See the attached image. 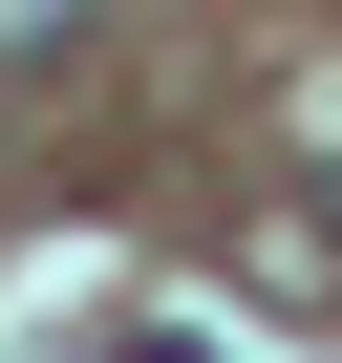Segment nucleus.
Instances as JSON below:
<instances>
[{
  "label": "nucleus",
  "mask_w": 342,
  "mask_h": 363,
  "mask_svg": "<svg viewBox=\"0 0 342 363\" xmlns=\"http://www.w3.org/2000/svg\"><path fill=\"white\" fill-rule=\"evenodd\" d=\"M65 22H86V0H0V65H65Z\"/></svg>",
  "instance_id": "obj_1"
},
{
  "label": "nucleus",
  "mask_w": 342,
  "mask_h": 363,
  "mask_svg": "<svg viewBox=\"0 0 342 363\" xmlns=\"http://www.w3.org/2000/svg\"><path fill=\"white\" fill-rule=\"evenodd\" d=\"M321 257H342V235H321Z\"/></svg>",
  "instance_id": "obj_2"
}]
</instances>
